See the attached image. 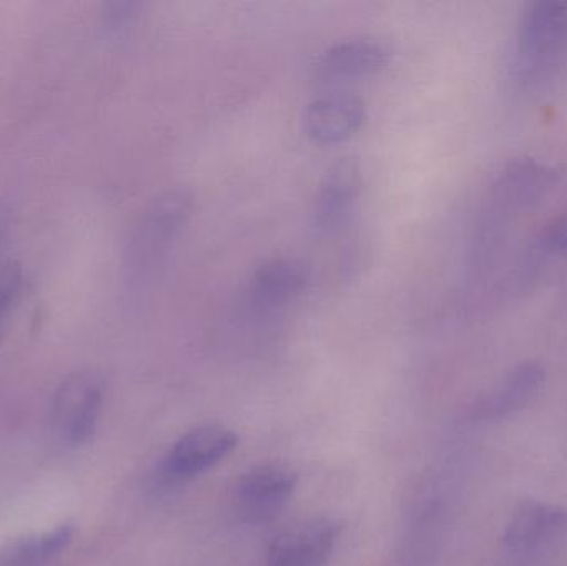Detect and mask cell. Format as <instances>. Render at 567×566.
<instances>
[{"label": "cell", "instance_id": "cell-1", "mask_svg": "<svg viewBox=\"0 0 567 566\" xmlns=\"http://www.w3.org/2000/svg\"><path fill=\"white\" fill-rule=\"evenodd\" d=\"M193 206L195 199L185 188L166 189L153 198L130 245L128 263L135 275L148 272L162 261L163 255L188 223Z\"/></svg>", "mask_w": 567, "mask_h": 566}, {"label": "cell", "instance_id": "cell-2", "mask_svg": "<svg viewBox=\"0 0 567 566\" xmlns=\"http://www.w3.org/2000/svg\"><path fill=\"white\" fill-rule=\"evenodd\" d=\"M105 399V379L95 371L73 372L56 389L50 421L56 438L69 445H85L99 428Z\"/></svg>", "mask_w": 567, "mask_h": 566}, {"label": "cell", "instance_id": "cell-3", "mask_svg": "<svg viewBox=\"0 0 567 566\" xmlns=\"http://www.w3.org/2000/svg\"><path fill=\"white\" fill-rule=\"evenodd\" d=\"M567 535V508L538 501H525L515 508L503 547L512 566H525L561 544Z\"/></svg>", "mask_w": 567, "mask_h": 566}, {"label": "cell", "instance_id": "cell-4", "mask_svg": "<svg viewBox=\"0 0 567 566\" xmlns=\"http://www.w3.org/2000/svg\"><path fill=\"white\" fill-rule=\"evenodd\" d=\"M239 439L235 431L221 424H206L192 429L175 442L162 465L168 481H189L209 471L228 457Z\"/></svg>", "mask_w": 567, "mask_h": 566}, {"label": "cell", "instance_id": "cell-5", "mask_svg": "<svg viewBox=\"0 0 567 566\" xmlns=\"http://www.w3.org/2000/svg\"><path fill=\"white\" fill-rule=\"evenodd\" d=\"M340 525L309 517L282 528L268 548V566H326L339 542Z\"/></svg>", "mask_w": 567, "mask_h": 566}, {"label": "cell", "instance_id": "cell-6", "mask_svg": "<svg viewBox=\"0 0 567 566\" xmlns=\"http://www.w3.org/2000/svg\"><path fill=\"white\" fill-rule=\"evenodd\" d=\"M362 189V173L352 158L333 163L317 189L313 198L310 225L319 236L336 235L352 216Z\"/></svg>", "mask_w": 567, "mask_h": 566}, {"label": "cell", "instance_id": "cell-7", "mask_svg": "<svg viewBox=\"0 0 567 566\" xmlns=\"http://www.w3.org/2000/svg\"><path fill=\"white\" fill-rule=\"evenodd\" d=\"M519 52L528 62H551L567 52V2L528 6L519 29Z\"/></svg>", "mask_w": 567, "mask_h": 566}, {"label": "cell", "instance_id": "cell-8", "mask_svg": "<svg viewBox=\"0 0 567 566\" xmlns=\"http://www.w3.org/2000/svg\"><path fill=\"white\" fill-rule=\"evenodd\" d=\"M365 120L367 106L362 99L337 93L313 100L307 106L303 126L312 142L330 146L352 138L360 132Z\"/></svg>", "mask_w": 567, "mask_h": 566}, {"label": "cell", "instance_id": "cell-9", "mask_svg": "<svg viewBox=\"0 0 567 566\" xmlns=\"http://www.w3.org/2000/svg\"><path fill=\"white\" fill-rule=\"evenodd\" d=\"M389 59V49L377 40H343L323 52L317 63V75L323 82L367 79L382 72Z\"/></svg>", "mask_w": 567, "mask_h": 566}, {"label": "cell", "instance_id": "cell-10", "mask_svg": "<svg viewBox=\"0 0 567 566\" xmlns=\"http://www.w3.org/2000/svg\"><path fill=\"white\" fill-rule=\"evenodd\" d=\"M297 482L299 477L287 465H258L239 482V502L252 518L271 517L290 501Z\"/></svg>", "mask_w": 567, "mask_h": 566}, {"label": "cell", "instance_id": "cell-11", "mask_svg": "<svg viewBox=\"0 0 567 566\" xmlns=\"http://www.w3.org/2000/svg\"><path fill=\"white\" fill-rule=\"evenodd\" d=\"M309 281L306 266L296 258H276L255 272L249 302L258 312H275L299 298Z\"/></svg>", "mask_w": 567, "mask_h": 566}, {"label": "cell", "instance_id": "cell-12", "mask_svg": "<svg viewBox=\"0 0 567 566\" xmlns=\"http://www.w3.org/2000/svg\"><path fill=\"white\" fill-rule=\"evenodd\" d=\"M545 382L546 371L539 362H523L482 402L480 414L485 419L509 418L528 408L545 388Z\"/></svg>", "mask_w": 567, "mask_h": 566}, {"label": "cell", "instance_id": "cell-13", "mask_svg": "<svg viewBox=\"0 0 567 566\" xmlns=\"http://www.w3.org/2000/svg\"><path fill=\"white\" fill-rule=\"evenodd\" d=\"M73 541V527L60 525L33 537L20 538L0 550V566H47Z\"/></svg>", "mask_w": 567, "mask_h": 566}, {"label": "cell", "instance_id": "cell-14", "mask_svg": "<svg viewBox=\"0 0 567 566\" xmlns=\"http://www.w3.org/2000/svg\"><path fill=\"white\" fill-rule=\"evenodd\" d=\"M23 286H25V276L19 265L7 263L0 266V339L6 335L13 312L19 308Z\"/></svg>", "mask_w": 567, "mask_h": 566}, {"label": "cell", "instance_id": "cell-15", "mask_svg": "<svg viewBox=\"0 0 567 566\" xmlns=\"http://www.w3.org/2000/svg\"><path fill=\"white\" fill-rule=\"evenodd\" d=\"M140 3L130 2V0H118V2L106 3L103 10V25L112 33H120L128 29L140 13Z\"/></svg>", "mask_w": 567, "mask_h": 566}, {"label": "cell", "instance_id": "cell-16", "mask_svg": "<svg viewBox=\"0 0 567 566\" xmlns=\"http://www.w3.org/2000/svg\"><path fill=\"white\" fill-rule=\"evenodd\" d=\"M545 241L553 251H567V213L549 226Z\"/></svg>", "mask_w": 567, "mask_h": 566}, {"label": "cell", "instance_id": "cell-17", "mask_svg": "<svg viewBox=\"0 0 567 566\" xmlns=\"http://www.w3.org/2000/svg\"><path fill=\"white\" fill-rule=\"evenodd\" d=\"M7 233V212L0 206V246H2L3 238Z\"/></svg>", "mask_w": 567, "mask_h": 566}]
</instances>
